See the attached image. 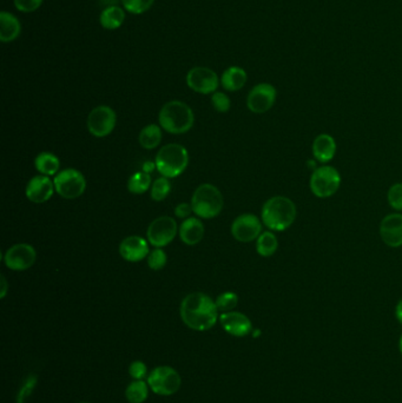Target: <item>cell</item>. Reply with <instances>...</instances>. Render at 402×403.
<instances>
[{"mask_svg": "<svg viewBox=\"0 0 402 403\" xmlns=\"http://www.w3.org/2000/svg\"><path fill=\"white\" fill-rule=\"evenodd\" d=\"M181 318L187 327L196 331L211 329L218 318L216 303L204 293L187 295L181 303Z\"/></svg>", "mask_w": 402, "mask_h": 403, "instance_id": "1", "label": "cell"}, {"mask_svg": "<svg viewBox=\"0 0 402 403\" xmlns=\"http://www.w3.org/2000/svg\"><path fill=\"white\" fill-rule=\"evenodd\" d=\"M296 205L284 196H275L268 200L262 208V220L271 230L284 231L296 220Z\"/></svg>", "mask_w": 402, "mask_h": 403, "instance_id": "2", "label": "cell"}, {"mask_svg": "<svg viewBox=\"0 0 402 403\" xmlns=\"http://www.w3.org/2000/svg\"><path fill=\"white\" fill-rule=\"evenodd\" d=\"M160 127L170 134H185L193 127L195 116L189 105L180 101L165 104L160 111Z\"/></svg>", "mask_w": 402, "mask_h": 403, "instance_id": "3", "label": "cell"}, {"mask_svg": "<svg viewBox=\"0 0 402 403\" xmlns=\"http://www.w3.org/2000/svg\"><path fill=\"white\" fill-rule=\"evenodd\" d=\"M189 164V154L180 144H168L156 156L157 170L167 178H176Z\"/></svg>", "mask_w": 402, "mask_h": 403, "instance_id": "4", "label": "cell"}, {"mask_svg": "<svg viewBox=\"0 0 402 403\" xmlns=\"http://www.w3.org/2000/svg\"><path fill=\"white\" fill-rule=\"evenodd\" d=\"M193 211L201 218L209 220L218 216L223 209V196L213 184H202L191 198Z\"/></svg>", "mask_w": 402, "mask_h": 403, "instance_id": "5", "label": "cell"}, {"mask_svg": "<svg viewBox=\"0 0 402 403\" xmlns=\"http://www.w3.org/2000/svg\"><path fill=\"white\" fill-rule=\"evenodd\" d=\"M149 388L157 395L170 396L180 391L182 379L173 368L160 366L148 375Z\"/></svg>", "mask_w": 402, "mask_h": 403, "instance_id": "6", "label": "cell"}, {"mask_svg": "<svg viewBox=\"0 0 402 403\" xmlns=\"http://www.w3.org/2000/svg\"><path fill=\"white\" fill-rule=\"evenodd\" d=\"M340 184V174L330 165L317 167L310 177V190L316 197L320 198H327L334 195L339 190Z\"/></svg>", "mask_w": 402, "mask_h": 403, "instance_id": "7", "label": "cell"}, {"mask_svg": "<svg viewBox=\"0 0 402 403\" xmlns=\"http://www.w3.org/2000/svg\"><path fill=\"white\" fill-rule=\"evenodd\" d=\"M54 189L58 195L66 200H74L82 196L87 189V180L82 172L76 169H66L54 178Z\"/></svg>", "mask_w": 402, "mask_h": 403, "instance_id": "8", "label": "cell"}, {"mask_svg": "<svg viewBox=\"0 0 402 403\" xmlns=\"http://www.w3.org/2000/svg\"><path fill=\"white\" fill-rule=\"evenodd\" d=\"M117 122L115 111L110 106L100 105L91 111L87 117V129L97 138L107 137L114 131Z\"/></svg>", "mask_w": 402, "mask_h": 403, "instance_id": "9", "label": "cell"}, {"mask_svg": "<svg viewBox=\"0 0 402 403\" xmlns=\"http://www.w3.org/2000/svg\"><path fill=\"white\" fill-rule=\"evenodd\" d=\"M147 235L150 245L156 248H163L176 237V220L169 216L158 217L149 225Z\"/></svg>", "mask_w": 402, "mask_h": 403, "instance_id": "10", "label": "cell"}, {"mask_svg": "<svg viewBox=\"0 0 402 403\" xmlns=\"http://www.w3.org/2000/svg\"><path fill=\"white\" fill-rule=\"evenodd\" d=\"M276 94L275 87L268 83L254 86L246 98L248 109L254 114L267 112L275 104Z\"/></svg>", "mask_w": 402, "mask_h": 403, "instance_id": "11", "label": "cell"}, {"mask_svg": "<svg viewBox=\"0 0 402 403\" xmlns=\"http://www.w3.org/2000/svg\"><path fill=\"white\" fill-rule=\"evenodd\" d=\"M37 258V253L32 245H16L8 249L5 254L4 262L6 267L14 271H24L31 268Z\"/></svg>", "mask_w": 402, "mask_h": 403, "instance_id": "12", "label": "cell"}, {"mask_svg": "<svg viewBox=\"0 0 402 403\" xmlns=\"http://www.w3.org/2000/svg\"><path fill=\"white\" fill-rule=\"evenodd\" d=\"M262 224L259 217L253 214H244L238 216L231 225V234L235 240L243 243H248L251 240H257L262 234Z\"/></svg>", "mask_w": 402, "mask_h": 403, "instance_id": "13", "label": "cell"}, {"mask_svg": "<svg viewBox=\"0 0 402 403\" xmlns=\"http://www.w3.org/2000/svg\"><path fill=\"white\" fill-rule=\"evenodd\" d=\"M187 84L198 94H213L218 87V74L208 68H193L187 74Z\"/></svg>", "mask_w": 402, "mask_h": 403, "instance_id": "14", "label": "cell"}, {"mask_svg": "<svg viewBox=\"0 0 402 403\" xmlns=\"http://www.w3.org/2000/svg\"><path fill=\"white\" fill-rule=\"evenodd\" d=\"M220 323L226 333L236 338H244L253 330L251 321L244 313L238 311H226L220 316Z\"/></svg>", "mask_w": 402, "mask_h": 403, "instance_id": "15", "label": "cell"}, {"mask_svg": "<svg viewBox=\"0 0 402 403\" xmlns=\"http://www.w3.org/2000/svg\"><path fill=\"white\" fill-rule=\"evenodd\" d=\"M380 236L390 248L402 245V215L390 214L380 224Z\"/></svg>", "mask_w": 402, "mask_h": 403, "instance_id": "16", "label": "cell"}, {"mask_svg": "<svg viewBox=\"0 0 402 403\" xmlns=\"http://www.w3.org/2000/svg\"><path fill=\"white\" fill-rule=\"evenodd\" d=\"M54 192V183L47 176H36L33 177L26 187L25 194L33 203H45L52 197Z\"/></svg>", "mask_w": 402, "mask_h": 403, "instance_id": "17", "label": "cell"}, {"mask_svg": "<svg viewBox=\"0 0 402 403\" xmlns=\"http://www.w3.org/2000/svg\"><path fill=\"white\" fill-rule=\"evenodd\" d=\"M119 254L127 262H140L149 256V245L143 237L129 236L119 245Z\"/></svg>", "mask_w": 402, "mask_h": 403, "instance_id": "18", "label": "cell"}, {"mask_svg": "<svg viewBox=\"0 0 402 403\" xmlns=\"http://www.w3.org/2000/svg\"><path fill=\"white\" fill-rule=\"evenodd\" d=\"M337 152V142L330 134H322L317 136L313 143V155L317 162L328 163Z\"/></svg>", "mask_w": 402, "mask_h": 403, "instance_id": "19", "label": "cell"}, {"mask_svg": "<svg viewBox=\"0 0 402 403\" xmlns=\"http://www.w3.org/2000/svg\"><path fill=\"white\" fill-rule=\"evenodd\" d=\"M180 236L185 245H195L201 242L204 236V225L201 220L190 217L181 224Z\"/></svg>", "mask_w": 402, "mask_h": 403, "instance_id": "20", "label": "cell"}, {"mask_svg": "<svg viewBox=\"0 0 402 403\" xmlns=\"http://www.w3.org/2000/svg\"><path fill=\"white\" fill-rule=\"evenodd\" d=\"M21 23L11 13H0V41L3 43L14 41L21 34Z\"/></svg>", "mask_w": 402, "mask_h": 403, "instance_id": "21", "label": "cell"}, {"mask_svg": "<svg viewBox=\"0 0 402 403\" xmlns=\"http://www.w3.org/2000/svg\"><path fill=\"white\" fill-rule=\"evenodd\" d=\"M246 72L238 66H231L222 74V85L226 91H238L246 85Z\"/></svg>", "mask_w": 402, "mask_h": 403, "instance_id": "22", "label": "cell"}, {"mask_svg": "<svg viewBox=\"0 0 402 403\" xmlns=\"http://www.w3.org/2000/svg\"><path fill=\"white\" fill-rule=\"evenodd\" d=\"M124 19H125V13L123 10L115 5V6H109L105 10H103L99 21L104 29L116 30L120 28Z\"/></svg>", "mask_w": 402, "mask_h": 403, "instance_id": "23", "label": "cell"}, {"mask_svg": "<svg viewBox=\"0 0 402 403\" xmlns=\"http://www.w3.org/2000/svg\"><path fill=\"white\" fill-rule=\"evenodd\" d=\"M59 159L51 152H41L34 159V167L44 176H52L59 170Z\"/></svg>", "mask_w": 402, "mask_h": 403, "instance_id": "24", "label": "cell"}, {"mask_svg": "<svg viewBox=\"0 0 402 403\" xmlns=\"http://www.w3.org/2000/svg\"><path fill=\"white\" fill-rule=\"evenodd\" d=\"M138 141H140V147H144V149H147V150L155 149L160 145V141H162L160 127L156 124L147 125L143 130L140 131Z\"/></svg>", "mask_w": 402, "mask_h": 403, "instance_id": "25", "label": "cell"}, {"mask_svg": "<svg viewBox=\"0 0 402 403\" xmlns=\"http://www.w3.org/2000/svg\"><path fill=\"white\" fill-rule=\"evenodd\" d=\"M279 248V242L275 235L271 231L262 232L256 242L257 254L262 257H271Z\"/></svg>", "mask_w": 402, "mask_h": 403, "instance_id": "26", "label": "cell"}, {"mask_svg": "<svg viewBox=\"0 0 402 403\" xmlns=\"http://www.w3.org/2000/svg\"><path fill=\"white\" fill-rule=\"evenodd\" d=\"M148 395L149 384L143 380L132 381L125 389V397L129 403H143L148 399Z\"/></svg>", "mask_w": 402, "mask_h": 403, "instance_id": "27", "label": "cell"}, {"mask_svg": "<svg viewBox=\"0 0 402 403\" xmlns=\"http://www.w3.org/2000/svg\"><path fill=\"white\" fill-rule=\"evenodd\" d=\"M151 187V176L148 172H136L127 180V189L131 194L142 195Z\"/></svg>", "mask_w": 402, "mask_h": 403, "instance_id": "28", "label": "cell"}, {"mask_svg": "<svg viewBox=\"0 0 402 403\" xmlns=\"http://www.w3.org/2000/svg\"><path fill=\"white\" fill-rule=\"evenodd\" d=\"M171 190V184L167 177H160L155 180L151 187V198L155 202H160L168 197L169 192Z\"/></svg>", "mask_w": 402, "mask_h": 403, "instance_id": "29", "label": "cell"}, {"mask_svg": "<svg viewBox=\"0 0 402 403\" xmlns=\"http://www.w3.org/2000/svg\"><path fill=\"white\" fill-rule=\"evenodd\" d=\"M38 378L36 375H29L24 382L19 388V391L17 394L16 403H25L26 400L29 399L32 394L34 388L37 386Z\"/></svg>", "mask_w": 402, "mask_h": 403, "instance_id": "30", "label": "cell"}, {"mask_svg": "<svg viewBox=\"0 0 402 403\" xmlns=\"http://www.w3.org/2000/svg\"><path fill=\"white\" fill-rule=\"evenodd\" d=\"M154 1L155 0H122L124 8L132 14L147 12L151 8Z\"/></svg>", "mask_w": 402, "mask_h": 403, "instance_id": "31", "label": "cell"}, {"mask_svg": "<svg viewBox=\"0 0 402 403\" xmlns=\"http://www.w3.org/2000/svg\"><path fill=\"white\" fill-rule=\"evenodd\" d=\"M215 303H216L218 310H221L223 313H226V311H230V310L236 308L238 303V296L236 293H231V291L223 293L218 296Z\"/></svg>", "mask_w": 402, "mask_h": 403, "instance_id": "32", "label": "cell"}, {"mask_svg": "<svg viewBox=\"0 0 402 403\" xmlns=\"http://www.w3.org/2000/svg\"><path fill=\"white\" fill-rule=\"evenodd\" d=\"M167 261H168L167 254L160 248L155 249L149 254L148 265L152 270H162L167 265Z\"/></svg>", "mask_w": 402, "mask_h": 403, "instance_id": "33", "label": "cell"}, {"mask_svg": "<svg viewBox=\"0 0 402 403\" xmlns=\"http://www.w3.org/2000/svg\"><path fill=\"white\" fill-rule=\"evenodd\" d=\"M387 198H388V203H390L392 208L394 209V210H398V211H401L402 183H396L394 185H392L390 190H388Z\"/></svg>", "mask_w": 402, "mask_h": 403, "instance_id": "34", "label": "cell"}, {"mask_svg": "<svg viewBox=\"0 0 402 403\" xmlns=\"http://www.w3.org/2000/svg\"><path fill=\"white\" fill-rule=\"evenodd\" d=\"M211 103H213V109L218 111V112H228L230 109V99L226 94L223 92H215L211 97Z\"/></svg>", "mask_w": 402, "mask_h": 403, "instance_id": "35", "label": "cell"}, {"mask_svg": "<svg viewBox=\"0 0 402 403\" xmlns=\"http://www.w3.org/2000/svg\"><path fill=\"white\" fill-rule=\"evenodd\" d=\"M129 374H130L132 379L137 380V381H140V380L148 378V368H147V364L142 362V361L132 362L130 366H129Z\"/></svg>", "mask_w": 402, "mask_h": 403, "instance_id": "36", "label": "cell"}, {"mask_svg": "<svg viewBox=\"0 0 402 403\" xmlns=\"http://www.w3.org/2000/svg\"><path fill=\"white\" fill-rule=\"evenodd\" d=\"M43 0H14V6L21 12H34L41 8Z\"/></svg>", "mask_w": 402, "mask_h": 403, "instance_id": "37", "label": "cell"}, {"mask_svg": "<svg viewBox=\"0 0 402 403\" xmlns=\"http://www.w3.org/2000/svg\"><path fill=\"white\" fill-rule=\"evenodd\" d=\"M191 211H193V207H191V204L188 203L178 204L176 209H175V214H176V216L180 217V218H187V217H189Z\"/></svg>", "mask_w": 402, "mask_h": 403, "instance_id": "38", "label": "cell"}, {"mask_svg": "<svg viewBox=\"0 0 402 403\" xmlns=\"http://www.w3.org/2000/svg\"><path fill=\"white\" fill-rule=\"evenodd\" d=\"M6 293H8V282H6L5 276H1V296L0 298H4L6 296Z\"/></svg>", "mask_w": 402, "mask_h": 403, "instance_id": "39", "label": "cell"}, {"mask_svg": "<svg viewBox=\"0 0 402 403\" xmlns=\"http://www.w3.org/2000/svg\"><path fill=\"white\" fill-rule=\"evenodd\" d=\"M395 315H396L398 321L400 322V323L402 324V300L399 301L398 306H396V309H395Z\"/></svg>", "mask_w": 402, "mask_h": 403, "instance_id": "40", "label": "cell"}, {"mask_svg": "<svg viewBox=\"0 0 402 403\" xmlns=\"http://www.w3.org/2000/svg\"><path fill=\"white\" fill-rule=\"evenodd\" d=\"M399 348H400V353L402 354V336L400 338V343H399Z\"/></svg>", "mask_w": 402, "mask_h": 403, "instance_id": "41", "label": "cell"}, {"mask_svg": "<svg viewBox=\"0 0 402 403\" xmlns=\"http://www.w3.org/2000/svg\"><path fill=\"white\" fill-rule=\"evenodd\" d=\"M81 403H87V402H81Z\"/></svg>", "mask_w": 402, "mask_h": 403, "instance_id": "42", "label": "cell"}]
</instances>
